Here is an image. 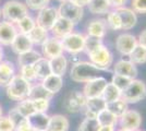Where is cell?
<instances>
[{"label": "cell", "instance_id": "1", "mask_svg": "<svg viewBox=\"0 0 146 131\" xmlns=\"http://www.w3.org/2000/svg\"><path fill=\"white\" fill-rule=\"evenodd\" d=\"M100 72L102 70H99L91 61H79L73 65L70 71V76L74 82L86 83L100 76Z\"/></svg>", "mask_w": 146, "mask_h": 131}, {"label": "cell", "instance_id": "2", "mask_svg": "<svg viewBox=\"0 0 146 131\" xmlns=\"http://www.w3.org/2000/svg\"><path fill=\"white\" fill-rule=\"evenodd\" d=\"M7 95L10 100L21 102L29 98L32 83L26 81L23 76L20 74H15L11 82L7 85Z\"/></svg>", "mask_w": 146, "mask_h": 131}, {"label": "cell", "instance_id": "3", "mask_svg": "<svg viewBox=\"0 0 146 131\" xmlns=\"http://www.w3.org/2000/svg\"><path fill=\"white\" fill-rule=\"evenodd\" d=\"M86 54L90 58V61L102 71H107L112 66L113 56L104 43H100L94 49L87 51Z\"/></svg>", "mask_w": 146, "mask_h": 131}, {"label": "cell", "instance_id": "4", "mask_svg": "<svg viewBox=\"0 0 146 131\" xmlns=\"http://www.w3.org/2000/svg\"><path fill=\"white\" fill-rule=\"evenodd\" d=\"M1 10H2V17L5 18V21L11 22L13 24H15L19 20H21L29 14V8L26 7V5L18 0L7 1Z\"/></svg>", "mask_w": 146, "mask_h": 131}, {"label": "cell", "instance_id": "5", "mask_svg": "<svg viewBox=\"0 0 146 131\" xmlns=\"http://www.w3.org/2000/svg\"><path fill=\"white\" fill-rule=\"evenodd\" d=\"M121 98L128 104H136L146 98V83L142 80L134 79L129 86L122 91Z\"/></svg>", "mask_w": 146, "mask_h": 131}, {"label": "cell", "instance_id": "6", "mask_svg": "<svg viewBox=\"0 0 146 131\" xmlns=\"http://www.w3.org/2000/svg\"><path fill=\"white\" fill-rule=\"evenodd\" d=\"M61 43H62L64 51L72 54V55H76V54L84 51L85 49V35L81 33L72 32L71 34L62 38Z\"/></svg>", "mask_w": 146, "mask_h": 131}, {"label": "cell", "instance_id": "7", "mask_svg": "<svg viewBox=\"0 0 146 131\" xmlns=\"http://www.w3.org/2000/svg\"><path fill=\"white\" fill-rule=\"evenodd\" d=\"M57 10H58V15L60 18L70 21L74 25L79 23L83 18V14H84L83 8H80V7L73 5L69 0L64 1V2H61Z\"/></svg>", "mask_w": 146, "mask_h": 131}, {"label": "cell", "instance_id": "8", "mask_svg": "<svg viewBox=\"0 0 146 131\" xmlns=\"http://www.w3.org/2000/svg\"><path fill=\"white\" fill-rule=\"evenodd\" d=\"M86 98L84 94L80 91H73L70 92L66 96V98L63 100V107L67 112L74 114V112H79L82 109H84L86 104Z\"/></svg>", "mask_w": 146, "mask_h": 131}, {"label": "cell", "instance_id": "9", "mask_svg": "<svg viewBox=\"0 0 146 131\" xmlns=\"http://www.w3.org/2000/svg\"><path fill=\"white\" fill-rule=\"evenodd\" d=\"M59 18L58 15V10L55 7H46L42 9L40 11H38L37 18L35 20L36 25L45 29L46 31H50L51 27L54 26L55 22Z\"/></svg>", "mask_w": 146, "mask_h": 131}, {"label": "cell", "instance_id": "10", "mask_svg": "<svg viewBox=\"0 0 146 131\" xmlns=\"http://www.w3.org/2000/svg\"><path fill=\"white\" fill-rule=\"evenodd\" d=\"M118 124L120 128H124L131 131H137L140 130V127L142 126V115L135 109H128L119 118Z\"/></svg>", "mask_w": 146, "mask_h": 131}, {"label": "cell", "instance_id": "11", "mask_svg": "<svg viewBox=\"0 0 146 131\" xmlns=\"http://www.w3.org/2000/svg\"><path fill=\"white\" fill-rule=\"evenodd\" d=\"M136 46L137 38L130 33H122L116 39V48L122 56H130Z\"/></svg>", "mask_w": 146, "mask_h": 131}, {"label": "cell", "instance_id": "12", "mask_svg": "<svg viewBox=\"0 0 146 131\" xmlns=\"http://www.w3.org/2000/svg\"><path fill=\"white\" fill-rule=\"evenodd\" d=\"M107 80L104 76H98L94 80L86 82L82 93L84 94L86 98H94V97H100L103 94L105 87L107 85Z\"/></svg>", "mask_w": 146, "mask_h": 131}, {"label": "cell", "instance_id": "13", "mask_svg": "<svg viewBox=\"0 0 146 131\" xmlns=\"http://www.w3.org/2000/svg\"><path fill=\"white\" fill-rule=\"evenodd\" d=\"M43 48V57L47 59H52L55 57L61 56L63 55V46L61 43V39L55 37V36H50L46 39V42L42 45Z\"/></svg>", "mask_w": 146, "mask_h": 131}, {"label": "cell", "instance_id": "14", "mask_svg": "<svg viewBox=\"0 0 146 131\" xmlns=\"http://www.w3.org/2000/svg\"><path fill=\"white\" fill-rule=\"evenodd\" d=\"M113 72L115 74L127 76L131 80L136 79L137 76V68L131 60L129 59H120L113 65Z\"/></svg>", "mask_w": 146, "mask_h": 131}, {"label": "cell", "instance_id": "15", "mask_svg": "<svg viewBox=\"0 0 146 131\" xmlns=\"http://www.w3.org/2000/svg\"><path fill=\"white\" fill-rule=\"evenodd\" d=\"M18 29L15 24L8 21H1L0 22V45L9 46L11 45L13 39L18 35Z\"/></svg>", "mask_w": 146, "mask_h": 131}, {"label": "cell", "instance_id": "16", "mask_svg": "<svg viewBox=\"0 0 146 131\" xmlns=\"http://www.w3.org/2000/svg\"><path fill=\"white\" fill-rule=\"evenodd\" d=\"M107 103L103 100V97H94V98H87L84 107V114L85 117L88 118H96L99 112L106 109Z\"/></svg>", "mask_w": 146, "mask_h": 131}, {"label": "cell", "instance_id": "17", "mask_svg": "<svg viewBox=\"0 0 146 131\" xmlns=\"http://www.w3.org/2000/svg\"><path fill=\"white\" fill-rule=\"evenodd\" d=\"M116 10L121 19L122 30L123 31L132 30L137 23V14L134 12L131 8H128V7L119 8Z\"/></svg>", "mask_w": 146, "mask_h": 131}, {"label": "cell", "instance_id": "18", "mask_svg": "<svg viewBox=\"0 0 146 131\" xmlns=\"http://www.w3.org/2000/svg\"><path fill=\"white\" fill-rule=\"evenodd\" d=\"M73 30H74V24L73 23L59 17L57 19V21L55 22L54 26L51 27L50 32H51L52 36L59 38V39H62L63 37H66L67 35L71 34Z\"/></svg>", "mask_w": 146, "mask_h": 131}, {"label": "cell", "instance_id": "19", "mask_svg": "<svg viewBox=\"0 0 146 131\" xmlns=\"http://www.w3.org/2000/svg\"><path fill=\"white\" fill-rule=\"evenodd\" d=\"M107 23H106V20L104 19H95L91 21L88 25H87V35L92 36V37L98 38V39H102L105 37L106 33H107Z\"/></svg>", "mask_w": 146, "mask_h": 131}, {"label": "cell", "instance_id": "20", "mask_svg": "<svg viewBox=\"0 0 146 131\" xmlns=\"http://www.w3.org/2000/svg\"><path fill=\"white\" fill-rule=\"evenodd\" d=\"M70 128L69 119L60 114H56L49 117L47 131H68Z\"/></svg>", "mask_w": 146, "mask_h": 131}, {"label": "cell", "instance_id": "21", "mask_svg": "<svg viewBox=\"0 0 146 131\" xmlns=\"http://www.w3.org/2000/svg\"><path fill=\"white\" fill-rule=\"evenodd\" d=\"M40 84L43 85L50 94L55 95L58 92H60L62 86H63V79L62 76L57 74H49L48 76H46L45 79L42 80Z\"/></svg>", "mask_w": 146, "mask_h": 131}, {"label": "cell", "instance_id": "22", "mask_svg": "<svg viewBox=\"0 0 146 131\" xmlns=\"http://www.w3.org/2000/svg\"><path fill=\"white\" fill-rule=\"evenodd\" d=\"M11 47L14 53L20 55V54H23V53L33 49V43L31 42V39L26 34L18 33V35L15 36L11 44Z\"/></svg>", "mask_w": 146, "mask_h": 131}, {"label": "cell", "instance_id": "23", "mask_svg": "<svg viewBox=\"0 0 146 131\" xmlns=\"http://www.w3.org/2000/svg\"><path fill=\"white\" fill-rule=\"evenodd\" d=\"M15 75V68L12 63L2 60L0 63V85L7 86Z\"/></svg>", "mask_w": 146, "mask_h": 131}, {"label": "cell", "instance_id": "24", "mask_svg": "<svg viewBox=\"0 0 146 131\" xmlns=\"http://www.w3.org/2000/svg\"><path fill=\"white\" fill-rule=\"evenodd\" d=\"M49 117L47 112H35L29 118H26L30 122L31 127L35 131H43L47 129Z\"/></svg>", "mask_w": 146, "mask_h": 131}, {"label": "cell", "instance_id": "25", "mask_svg": "<svg viewBox=\"0 0 146 131\" xmlns=\"http://www.w3.org/2000/svg\"><path fill=\"white\" fill-rule=\"evenodd\" d=\"M49 65H50V70L52 74L60 75V76H63L66 74L68 69V60L63 55L49 59Z\"/></svg>", "mask_w": 146, "mask_h": 131}, {"label": "cell", "instance_id": "26", "mask_svg": "<svg viewBox=\"0 0 146 131\" xmlns=\"http://www.w3.org/2000/svg\"><path fill=\"white\" fill-rule=\"evenodd\" d=\"M87 8L90 12L97 15L107 14L111 9V6L109 3V0H90Z\"/></svg>", "mask_w": 146, "mask_h": 131}, {"label": "cell", "instance_id": "27", "mask_svg": "<svg viewBox=\"0 0 146 131\" xmlns=\"http://www.w3.org/2000/svg\"><path fill=\"white\" fill-rule=\"evenodd\" d=\"M35 73H36L37 80H43L49 74H51V70H50V65H49V59L42 57L39 60H37L36 63L33 65Z\"/></svg>", "mask_w": 146, "mask_h": 131}, {"label": "cell", "instance_id": "28", "mask_svg": "<svg viewBox=\"0 0 146 131\" xmlns=\"http://www.w3.org/2000/svg\"><path fill=\"white\" fill-rule=\"evenodd\" d=\"M43 57L40 53H38L35 49H31L26 53L20 54L18 57V63L20 67H24V66H33L37 60H39Z\"/></svg>", "mask_w": 146, "mask_h": 131}, {"label": "cell", "instance_id": "29", "mask_svg": "<svg viewBox=\"0 0 146 131\" xmlns=\"http://www.w3.org/2000/svg\"><path fill=\"white\" fill-rule=\"evenodd\" d=\"M27 36L33 43V45H43L46 42V39L49 37L48 31H46L45 29L38 25H35V27L27 34Z\"/></svg>", "mask_w": 146, "mask_h": 131}, {"label": "cell", "instance_id": "30", "mask_svg": "<svg viewBox=\"0 0 146 131\" xmlns=\"http://www.w3.org/2000/svg\"><path fill=\"white\" fill-rule=\"evenodd\" d=\"M121 95H122L121 91L110 82V83H107V85H106L103 94H102V97L108 104V103H111V102L120 100L121 98Z\"/></svg>", "mask_w": 146, "mask_h": 131}, {"label": "cell", "instance_id": "31", "mask_svg": "<svg viewBox=\"0 0 146 131\" xmlns=\"http://www.w3.org/2000/svg\"><path fill=\"white\" fill-rule=\"evenodd\" d=\"M52 96H54V95L49 93L48 91H47L40 83L35 84V85L32 84L30 94H29V98H30V100H40V98L51 100Z\"/></svg>", "mask_w": 146, "mask_h": 131}, {"label": "cell", "instance_id": "32", "mask_svg": "<svg viewBox=\"0 0 146 131\" xmlns=\"http://www.w3.org/2000/svg\"><path fill=\"white\" fill-rule=\"evenodd\" d=\"M96 119L99 126H117L119 121V118L116 117L111 112H109L107 108L99 112Z\"/></svg>", "mask_w": 146, "mask_h": 131}, {"label": "cell", "instance_id": "33", "mask_svg": "<svg viewBox=\"0 0 146 131\" xmlns=\"http://www.w3.org/2000/svg\"><path fill=\"white\" fill-rule=\"evenodd\" d=\"M106 108H107L109 112H112L116 117L120 118L122 115L129 109V104L128 103H125L122 98H120V100H115V102L108 103Z\"/></svg>", "mask_w": 146, "mask_h": 131}, {"label": "cell", "instance_id": "34", "mask_svg": "<svg viewBox=\"0 0 146 131\" xmlns=\"http://www.w3.org/2000/svg\"><path fill=\"white\" fill-rule=\"evenodd\" d=\"M36 25L35 20L33 19L31 15H25L24 18H22L21 20H19L18 22L15 23V26L18 29L19 33H22V34H29Z\"/></svg>", "mask_w": 146, "mask_h": 131}, {"label": "cell", "instance_id": "35", "mask_svg": "<svg viewBox=\"0 0 146 131\" xmlns=\"http://www.w3.org/2000/svg\"><path fill=\"white\" fill-rule=\"evenodd\" d=\"M129 60L136 65H143L146 63V48L137 44V46L133 49V51L130 54Z\"/></svg>", "mask_w": 146, "mask_h": 131}, {"label": "cell", "instance_id": "36", "mask_svg": "<svg viewBox=\"0 0 146 131\" xmlns=\"http://www.w3.org/2000/svg\"><path fill=\"white\" fill-rule=\"evenodd\" d=\"M107 26L110 27L113 31H119L122 30V24H121V19L119 17V14L117 12V10H110L107 13V20H106Z\"/></svg>", "mask_w": 146, "mask_h": 131}, {"label": "cell", "instance_id": "37", "mask_svg": "<svg viewBox=\"0 0 146 131\" xmlns=\"http://www.w3.org/2000/svg\"><path fill=\"white\" fill-rule=\"evenodd\" d=\"M17 109L18 112L24 117V118H29L30 116H32L33 114H35V109H34V106H33V103L30 98H26V100H23L21 102H19L18 106H17Z\"/></svg>", "mask_w": 146, "mask_h": 131}, {"label": "cell", "instance_id": "38", "mask_svg": "<svg viewBox=\"0 0 146 131\" xmlns=\"http://www.w3.org/2000/svg\"><path fill=\"white\" fill-rule=\"evenodd\" d=\"M98 129H99V124L97 119L85 117L80 124L78 131H98Z\"/></svg>", "mask_w": 146, "mask_h": 131}, {"label": "cell", "instance_id": "39", "mask_svg": "<svg viewBox=\"0 0 146 131\" xmlns=\"http://www.w3.org/2000/svg\"><path fill=\"white\" fill-rule=\"evenodd\" d=\"M131 81H132V80L127 78V76H123V75H119V74H113L112 80H111V83L116 87H118L122 92L123 90H125V88L129 86V84L131 83Z\"/></svg>", "mask_w": 146, "mask_h": 131}, {"label": "cell", "instance_id": "40", "mask_svg": "<svg viewBox=\"0 0 146 131\" xmlns=\"http://www.w3.org/2000/svg\"><path fill=\"white\" fill-rule=\"evenodd\" d=\"M19 74L23 76L26 81L32 82L37 80L36 79V73L33 66H24V67H20V73Z\"/></svg>", "mask_w": 146, "mask_h": 131}, {"label": "cell", "instance_id": "41", "mask_svg": "<svg viewBox=\"0 0 146 131\" xmlns=\"http://www.w3.org/2000/svg\"><path fill=\"white\" fill-rule=\"evenodd\" d=\"M25 2L27 8L35 11H40L42 9L48 7L50 0H25Z\"/></svg>", "mask_w": 146, "mask_h": 131}, {"label": "cell", "instance_id": "42", "mask_svg": "<svg viewBox=\"0 0 146 131\" xmlns=\"http://www.w3.org/2000/svg\"><path fill=\"white\" fill-rule=\"evenodd\" d=\"M36 112H47L50 105V100L40 98V100H31Z\"/></svg>", "mask_w": 146, "mask_h": 131}, {"label": "cell", "instance_id": "43", "mask_svg": "<svg viewBox=\"0 0 146 131\" xmlns=\"http://www.w3.org/2000/svg\"><path fill=\"white\" fill-rule=\"evenodd\" d=\"M131 9L134 12L146 14V0H132L131 1Z\"/></svg>", "mask_w": 146, "mask_h": 131}, {"label": "cell", "instance_id": "44", "mask_svg": "<svg viewBox=\"0 0 146 131\" xmlns=\"http://www.w3.org/2000/svg\"><path fill=\"white\" fill-rule=\"evenodd\" d=\"M0 131H15V126L8 116L0 117Z\"/></svg>", "mask_w": 146, "mask_h": 131}, {"label": "cell", "instance_id": "45", "mask_svg": "<svg viewBox=\"0 0 146 131\" xmlns=\"http://www.w3.org/2000/svg\"><path fill=\"white\" fill-rule=\"evenodd\" d=\"M8 117L11 119V121H12L14 126L17 127L18 125H20L23 120H24V117L18 112V109H17V107H14L12 109H10L9 110V114H8Z\"/></svg>", "mask_w": 146, "mask_h": 131}, {"label": "cell", "instance_id": "46", "mask_svg": "<svg viewBox=\"0 0 146 131\" xmlns=\"http://www.w3.org/2000/svg\"><path fill=\"white\" fill-rule=\"evenodd\" d=\"M15 131H35V130L31 127L29 120L25 118L20 125H18L15 127Z\"/></svg>", "mask_w": 146, "mask_h": 131}, {"label": "cell", "instance_id": "47", "mask_svg": "<svg viewBox=\"0 0 146 131\" xmlns=\"http://www.w3.org/2000/svg\"><path fill=\"white\" fill-rule=\"evenodd\" d=\"M127 2H128V0H109V3H110V6H111V9H113V10L125 7Z\"/></svg>", "mask_w": 146, "mask_h": 131}, {"label": "cell", "instance_id": "48", "mask_svg": "<svg viewBox=\"0 0 146 131\" xmlns=\"http://www.w3.org/2000/svg\"><path fill=\"white\" fill-rule=\"evenodd\" d=\"M136 38H137V44L146 48V30L141 32L139 37H136Z\"/></svg>", "mask_w": 146, "mask_h": 131}, {"label": "cell", "instance_id": "49", "mask_svg": "<svg viewBox=\"0 0 146 131\" xmlns=\"http://www.w3.org/2000/svg\"><path fill=\"white\" fill-rule=\"evenodd\" d=\"M69 1L80 8H83V9H84V7H87L88 2H90V0H69Z\"/></svg>", "mask_w": 146, "mask_h": 131}, {"label": "cell", "instance_id": "50", "mask_svg": "<svg viewBox=\"0 0 146 131\" xmlns=\"http://www.w3.org/2000/svg\"><path fill=\"white\" fill-rule=\"evenodd\" d=\"M98 131H116V126H99Z\"/></svg>", "mask_w": 146, "mask_h": 131}, {"label": "cell", "instance_id": "51", "mask_svg": "<svg viewBox=\"0 0 146 131\" xmlns=\"http://www.w3.org/2000/svg\"><path fill=\"white\" fill-rule=\"evenodd\" d=\"M2 56H3V53H2V49H1V46H0V63L2 61Z\"/></svg>", "mask_w": 146, "mask_h": 131}, {"label": "cell", "instance_id": "52", "mask_svg": "<svg viewBox=\"0 0 146 131\" xmlns=\"http://www.w3.org/2000/svg\"><path fill=\"white\" fill-rule=\"evenodd\" d=\"M116 131H131V130H128V129H124V128H119V129H117Z\"/></svg>", "mask_w": 146, "mask_h": 131}, {"label": "cell", "instance_id": "53", "mask_svg": "<svg viewBox=\"0 0 146 131\" xmlns=\"http://www.w3.org/2000/svg\"><path fill=\"white\" fill-rule=\"evenodd\" d=\"M3 115H2V108H1V106H0V117H2Z\"/></svg>", "mask_w": 146, "mask_h": 131}, {"label": "cell", "instance_id": "54", "mask_svg": "<svg viewBox=\"0 0 146 131\" xmlns=\"http://www.w3.org/2000/svg\"><path fill=\"white\" fill-rule=\"evenodd\" d=\"M1 17H2V10H1V8H0V19H1Z\"/></svg>", "mask_w": 146, "mask_h": 131}, {"label": "cell", "instance_id": "55", "mask_svg": "<svg viewBox=\"0 0 146 131\" xmlns=\"http://www.w3.org/2000/svg\"><path fill=\"white\" fill-rule=\"evenodd\" d=\"M60 2H64V1H68V0H59Z\"/></svg>", "mask_w": 146, "mask_h": 131}, {"label": "cell", "instance_id": "56", "mask_svg": "<svg viewBox=\"0 0 146 131\" xmlns=\"http://www.w3.org/2000/svg\"><path fill=\"white\" fill-rule=\"evenodd\" d=\"M137 131H143V130H137Z\"/></svg>", "mask_w": 146, "mask_h": 131}, {"label": "cell", "instance_id": "57", "mask_svg": "<svg viewBox=\"0 0 146 131\" xmlns=\"http://www.w3.org/2000/svg\"><path fill=\"white\" fill-rule=\"evenodd\" d=\"M43 131H47V130H43Z\"/></svg>", "mask_w": 146, "mask_h": 131}]
</instances>
